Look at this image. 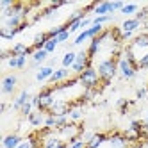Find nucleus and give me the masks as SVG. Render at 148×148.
Listing matches in <instances>:
<instances>
[{"mask_svg": "<svg viewBox=\"0 0 148 148\" xmlns=\"http://www.w3.org/2000/svg\"><path fill=\"white\" fill-rule=\"evenodd\" d=\"M123 56L129 59L130 64L139 71V64L145 57H148V32L136 34L129 43L123 47Z\"/></svg>", "mask_w": 148, "mask_h": 148, "instance_id": "1", "label": "nucleus"}, {"mask_svg": "<svg viewBox=\"0 0 148 148\" xmlns=\"http://www.w3.org/2000/svg\"><path fill=\"white\" fill-rule=\"evenodd\" d=\"M123 56H116V57H109V59H103V61H98V66H97V71H98V77H100V82L103 84L105 88L111 84V80L116 77L118 73V64H120V59Z\"/></svg>", "mask_w": 148, "mask_h": 148, "instance_id": "2", "label": "nucleus"}, {"mask_svg": "<svg viewBox=\"0 0 148 148\" xmlns=\"http://www.w3.org/2000/svg\"><path fill=\"white\" fill-rule=\"evenodd\" d=\"M89 66H93V62H91V59L88 56V50H80L77 54V59L73 62V66H71V71L75 73V75H80V73Z\"/></svg>", "mask_w": 148, "mask_h": 148, "instance_id": "3", "label": "nucleus"}, {"mask_svg": "<svg viewBox=\"0 0 148 148\" xmlns=\"http://www.w3.org/2000/svg\"><path fill=\"white\" fill-rule=\"evenodd\" d=\"M45 139V148H70V145L64 141V139H61L57 130L54 129L52 130V134H48L47 137H43Z\"/></svg>", "mask_w": 148, "mask_h": 148, "instance_id": "4", "label": "nucleus"}, {"mask_svg": "<svg viewBox=\"0 0 148 148\" xmlns=\"http://www.w3.org/2000/svg\"><path fill=\"white\" fill-rule=\"evenodd\" d=\"M118 70L121 71V79H125V80H130V79H134L136 77V73H137V70L129 62V59H127L125 56L120 59V64H118Z\"/></svg>", "mask_w": 148, "mask_h": 148, "instance_id": "5", "label": "nucleus"}, {"mask_svg": "<svg viewBox=\"0 0 148 148\" xmlns=\"http://www.w3.org/2000/svg\"><path fill=\"white\" fill-rule=\"evenodd\" d=\"M105 141H107V132H95L86 141V148H100Z\"/></svg>", "mask_w": 148, "mask_h": 148, "instance_id": "6", "label": "nucleus"}, {"mask_svg": "<svg viewBox=\"0 0 148 148\" xmlns=\"http://www.w3.org/2000/svg\"><path fill=\"white\" fill-rule=\"evenodd\" d=\"M16 84H18L16 75H5L4 80H2V93H4V95H11V93H14Z\"/></svg>", "mask_w": 148, "mask_h": 148, "instance_id": "7", "label": "nucleus"}, {"mask_svg": "<svg viewBox=\"0 0 148 148\" xmlns=\"http://www.w3.org/2000/svg\"><path fill=\"white\" fill-rule=\"evenodd\" d=\"M70 79V70L68 68H59V70H56L54 71V75L50 77V86L52 84H61V82H64V80H68Z\"/></svg>", "mask_w": 148, "mask_h": 148, "instance_id": "8", "label": "nucleus"}, {"mask_svg": "<svg viewBox=\"0 0 148 148\" xmlns=\"http://www.w3.org/2000/svg\"><path fill=\"white\" fill-rule=\"evenodd\" d=\"M29 100H32V97H30V93H29L27 89H23V91L14 98V102H13V109H14V111H22V107H23V105H25Z\"/></svg>", "mask_w": 148, "mask_h": 148, "instance_id": "9", "label": "nucleus"}, {"mask_svg": "<svg viewBox=\"0 0 148 148\" xmlns=\"http://www.w3.org/2000/svg\"><path fill=\"white\" fill-rule=\"evenodd\" d=\"M20 145H22V137H20V134H7L4 137V141H2V146L4 148H18Z\"/></svg>", "mask_w": 148, "mask_h": 148, "instance_id": "10", "label": "nucleus"}, {"mask_svg": "<svg viewBox=\"0 0 148 148\" xmlns=\"http://www.w3.org/2000/svg\"><path fill=\"white\" fill-rule=\"evenodd\" d=\"M45 116L43 112H39V111H32L29 116H27V121L32 125V127H39V125H45Z\"/></svg>", "mask_w": 148, "mask_h": 148, "instance_id": "11", "label": "nucleus"}, {"mask_svg": "<svg viewBox=\"0 0 148 148\" xmlns=\"http://www.w3.org/2000/svg\"><path fill=\"white\" fill-rule=\"evenodd\" d=\"M54 68L52 66H43V68H39L38 73H36V80L38 82H45V80H50V77L54 75Z\"/></svg>", "mask_w": 148, "mask_h": 148, "instance_id": "12", "label": "nucleus"}, {"mask_svg": "<svg viewBox=\"0 0 148 148\" xmlns=\"http://www.w3.org/2000/svg\"><path fill=\"white\" fill-rule=\"evenodd\" d=\"M139 25H141V22H137L136 18H129V20H125V22H123L121 30H123V32H130V34H134L136 30L139 29Z\"/></svg>", "mask_w": 148, "mask_h": 148, "instance_id": "13", "label": "nucleus"}, {"mask_svg": "<svg viewBox=\"0 0 148 148\" xmlns=\"http://www.w3.org/2000/svg\"><path fill=\"white\" fill-rule=\"evenodd\" d=\"M25 62H27V57L25 56H18V57H11L7 61V64L9 68H14V70H22L25 66Z\"/></svg>", "mask_w": 148, "mask_h": 148, "instance_id": "14", "label": "nucleus"}, {"mask_svg": "<svg viewBox=\"0 0 148 148\" xmlns=\"http://www.w3.org/2000/svg\"><path fill=\"white\" fill-rule=\"evenodd\" d=\"M134 103H136L134 100H127V98H120L118 102H116V107H118L120 114H127V112H129V109L132 107Z\"/></svg>", "mask_w": 148, "mask_h": 148, "instance_id": "15", "label": "nucleus"}, {"mask_svg": "<svg viewBox=\"0 0 148 148\" xmlns=\"http://www.w3.org/2000/svg\"><path fill=\"white\" fill-rule=\"evenodd\" d=\"M47 57H48V52H47V50H38L36 54L32 56V62H30V66H32V68L39 66V64H41V62H43Z\"/></svg>", "mask_w": 148, "mask_h": 148, "instance_id": "16", "label": "nucleus"}, {"mask_svg": "<svg viewBox=\"0 0 148 148\" xmlns=\"http://www.w3.org/2000/svg\"><path fill=\"white\" fill-rule=\"evenodd\" d=\"M109 13H111V2H100L95 7V14L98 16H107Z\"/></svg>", "mask_w": 148, "mask_h": 148, "instance_id": "17", "label": "nucleus"}, {"mask_svg": "<svg viewBox=\"0 0 148 148\" xmlns=\"http://www.w3.org/2000/svg\"><path fill=\"white\" fill-rule=\"evenodd\" d=\"M75 59H77V54H75V52H66L64 57H62V61H61L62 68H71L73 62H75Z\"/></svg>", "mask_w": 148, "mask_h": 148, "instance_id": "18", "label": "nucleus"}, {"mask_svg": "<svg viewBox=\"0 0 148 148\" xmlns=\"http://www.w3.org/2000/svg\"><path fill=\"white\" fill-rule=\"evenodd\" d=\"M68 118L73 123H80V120H82V111L80 109H71L70 114H68Z\"/></svg>", "mask_w": 148, "mask_h": 148, "instance_id": "19", "label": "nucleus"}, {"mask_svg": "<svg viewBox=\"0 0 148 148\" xmlns=\"http://www.w3.org/2000/svg\"><path fill=\"white\" fill-rule=\"evenodd\" d=\"M137 22H141V23H145L146 20H148V5L146 7H143V9H139V11L136 13V16H134Z\"/></svg>", "mask_w": 148, "mask_h": 148, "instance_id": "20", "label": "nucleus"}, {"mask_svg": "<svg viewBox=\"0 0 148 148\" xmlns=\"http://www.w3.org/2000/svg\"><path fill=\"white\" fill-rule=\"evenodd\" d=\"M0 36H2L4 39H13L16 36V32L13 29H9V27H2V29H0Z\"/></svg>", "mask_w": 148, "mask_h": 148, "instance_id": "21", "label": "nucleus"}, {"mask_svg": "<svg viewBox=\"0 0 148 148\" xmlns=\"http://www.w3.org/2000/svg\"><path fill=\"white\" fill-rule=\"evenodd\" d=\"M57 45H59V41H57V38H54V39H48L47 41V45H45V48L43 50H47L48 54H52L56 48H57Z\"/></svg>", "mask_w": 148, "mask_h": 148, "instance_id": "22", "label": "nucleus"}, {"mask_svg": "<svg viewBox=\"0 0 148 148\" xmlns=\"http://www.w3.org/2000/svg\"><path fill=\"white\" fill-rule=\"evenodd\" d=\"M70 148H86V141H84V137H75L73 141H70Z\"/></svg>", "mask_w": 148, "mask_h": 148, "instance_id": "23", "label": "nucleus"}, {"mask_svg": "<svg viewBox=\"0 0 148 148\" xmlns=\"http://www.w3.org/2000/svg\"><path fill=\"white\" fill-rule=\"evenodd\" d=\"M137 11H139V7H137L136 4H127V5L121 9L123 14H134V13H137Z\"/></svg>", "mask_w": 148, "mask_h": 148, "instance_id": "24", "label": "nucleus"}, {"mask_svg": "<svg viewBox=\"0 0 148 148\" xmlns=\"http://www.w3.org/2000/svg\"><path fill=\"white\" fill-rule=\"evenodd\" d=\"M86 39H89V36H88V30H82V32L75 38V41H73V45H80V43H84Z\"/></svg>", "mask_w": 148, "mask_h": 148, "instance_id": "25", "label": "nucleus"}, {"mask_svg": "<svg viewBox=\"0 0 148 148\" xmlns=\"http://www.w3.org/2000/svg\"><path fill=\"white\" fill-rule=\"evenodd\" d=\"M111 20V16L107 14V16H97V18H93V25H102V23H105V22H109Z\"/></svg>", "mask_w": 148, "mask_h": 148, "instance_id": "26", "label": "nucleus"}, {"mask_svg": "<svg viewBox=\"0 0 148 148\" xmlns=\"http://www.w3.org/2000/svg\"><path fill=\"white\" fill-rule=\"evenodd\" d=\"M136 97H137V100H143V98H148V89L146 88H139L136 91Z\"/></svg>", "mask_w": 148, "mask_h": 148, "instance_id": "27", "label": "nucleus"}, {"mask_svg": "<svg viewBox=\"0 0 148 148\" xmlns=\"http://www.w3.org/2000/svg\"><path fill=\"white\" fill-rule=\"evenodd\" d=\"M125 7V4L123 2H111V13H114V11H121V9Z\"/></svg>", "mask_w": 148, "mask_h": 148, "instance_id": "28", "label": "nucleus"}, {"mask_svg": "<svg viewBox=\"0 0 148 148\" xmlns=\"http://www.w3.org/2000/svg\"><path fill=\"white\" fill-rule=\"evenodd\" d=\"M70 38V32H68V30H66V32H61L59 36H57V41H59V43H64V41Z\"/></svg>", "mask_w": 148, "mask_h": 148, "instance_id": "29", "label": "nucleus"}, {"mask_svg": "<svg viewBox=\"0 0 148 148\" xmlns=\"http://www.w3.org/2000/svg\"><path fill=\"white\" fill-rule=\"evenodd\" d=\"M88 25H93V20H91V18H84L82 22H80V29H84V27H88Z\"/></svg>", "mask_w": 148, "mask_h": 148, "instance_id": "30", "label": "nucleus"}, {"mask_svg": "<svg viewBox=\"0 0 148 148\" xmlns=\"http://www.w3.org/2000/svg\"><path fill=\"white\" fill-rule=\"evenodd\" d=\"M18 148H32V145H30V141L27 139V141H22V145H20Z\"/></svg>", "mask_w": 148, "mask_h": 148, "instance_id": "31", "label": "nucleus"}, {"mask_svg": "<svg viewBox=\"0 0 148 148\" xmlns=\"http://www.w3.org/2000/svg\"><path fill=\"white\" fill-rule=\"evenodd\" d=\"M143 25H145V29H146V32H148V20H146V22H145Z\"/></svg>", "mask_w": 148, "mask_h": 148, "instance_id": "32", "label": "nucleus"}, {"mask_svg": "<svg viewBox=\"0 0 148 148\" xmlns=\"http://www.w3.org/2000/svg\"><path fill=\"white\" fill-rule=\"evenodd\" d=\"M146 121H148V112H146Z\"/></svg>", "mask_w": 148, "mask_h": 148, "instance_id": "33", "label": "nucleus"}, {"mask_svg": "<svg viewBox=\"0 0 148 148\" xmlns=\"http://www.w3.org/2000/svg\"><path fill=\"white\" fill-rule=\"evenodd\" d=\"M146 88H148V86H146Z\"/></svg>", "mask_w": 148, "mask_h": 148, "instance_id": "34", "label": "nucleus"}]
</instances>
